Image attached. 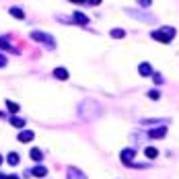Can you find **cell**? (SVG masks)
<instances>
[{"mask_svg":"<svg viewBox=\"0 0 179 179\" xmlns=\"http://www.w3.org/2000/svg\"><path fill=\"white\" fill-rule=\"evenodd\" d=\"M101 105L93 101V99H84L83 103L78 105V115L83 117V119H95L97 115H101Z\"/></svg>","mask_w":179,"mask_h":179,"instance_id":"1","label":"cell"},{"mask_svg":"<svg viewBox=\"0 0 179 179\" xmlns=\"http://www.w3.org/2000/svg\"><path fill=\"white\" fill-rule=\"evenodd\" d=\"M150 37L157 39V41H161V43H171L173 37H175V29L173 27H161V29H157V31H152Z\"/></svg>","mask_w":179,"mask_h":179,"instance_id":"2","label":"cell"},{"mask_svg":"<svg viewBox=\"0 0 179 179\" xmlns=\"http://www.w3.org/2000/svg\"><path fill=\"white\" fill-rule=\"evenodd\" d=\"M126 13L132 14L134 19H138V21H142V23H157V17L146 14L144 10H138V8H126Z\"/></svg>","mask_w":179,"mask_h":179,"instance_id":"3","label":"cell"},{"mask_svg":"<svg viewBox=\"0 0 179 179\" xmlns=\"http://www.w3.org/2000/svg\"><path fill=\"white\" fill-rule=\"evenodd\" d=\"M31 39H35V41H41V43H45L49 49H54L56 48V41H54V37L52 35H48V33H43V31H33L31 33Z\"/></svg>","mask_w":179,"mask_h":179,"instance_id":"4","label":"cell"},{"mask_svg":"<svg viewBox=\"0 0 179 179\" xmlns=\"http://www.w3.org/2000/svg\"><path fill=\"white\" fill-rule=\"evenodd\" d=\"M134 157H136V148H124L122 154H119V158H122V163L126 167H132V158Z\"/></svg>","mask_w":179,"mask_h":179,"instance_id":"5","label":"cell"},{"mask_svg":"<svg viewBox=\"0 0 179 179\" xmlns=\"http://www.w3.org/2000/svg\"><path fill=\"white\" fill-rule=\"evenodd\" d=\"M150 138H165L167 136V128L165 126H161V128H152V130H148L146 132Z\"/></svg>","mask_w":179,"mask_h":179,"instance_id":"6","label":"cell"},{"mask_svg":"<svg viewBox=\"0 0 179 179\" xmlns=\"http://www.w3.org/2000/svg\"><path fill=\"white\" fill-rule=\"evenodd\" d=\"M72 17H74V19H70L72 23H78V25H89V17H87V14H83V13H74Z\"/></svg>","mask_w":179,"mask_h":179,"instance_id":"7","label":"cell"},{"mask_svg":"<svg viewBox=\"0 0 179 179\" xmlns=\"http://www.w3.org/2000/svg\"><path fill=\"white\" fill-rule=\"evenodd\" d=\"M68 179H87V175L80 173L76 167H68Z\"/></svg>","mask_w":179,"mask_h":179,"instance_id":"8","label":"cell"},{"mask_svg":"<svg viewBox=\"0 0 179 179\" xmlns=\"http://www.w3.org/2000/svg\"><path fill=\"white\" fill-rule=\"evenodd\" d=\"M138 72H140V76H150L152 74V66L148 62H142L140 66H138Z\"/></svg>","mask_w":179,"mask_h":179,"instance_id":"9","label":"cell"},{"mask_svg":"<svg viewBox=\"0 0 179 179\" xmlns=\"http://www.w3.org/2000/svg\"><path fill=\"white\" fill-rule=\"evenodd\" d=\"M54 76H56V78H58V80H68V70H66V68H62V66H60V68H56L54 70Z\"/></svg>","mask_w":179,"mask_h":179,"instance_id":"10","label":"cell"},{"mask_svg":"<svg viewBox=\"0 0 179 179\" xmlns=\"http://www.w3.org/2000/svg\"><path fill=\"white\" fill-rule=\"evenodd\" d=\"M33 136H35V132H31V130H23L21 134H19V140H21V142H29V140H33Z\"/></svg>","mask_w":179,"mask_h":179,"instance_id":"11","label":"cell"},{"mask_svg":"<svg viewBox=\"0 0 179 179\" xmlns=\"http://www.w3.org/2000/svg\"><path fill=\"white\" fill-rule=\"evenodd\" d=\"M0 48H2V49H6V52H19V49H14L13 45L6 41V37H0Z\"/></svg>","mask_w":179,"mask_h":179,"instance_id":"12","label":"cell"},{"mask_svg":"<svg viewBox=\"0 0 179 179\" xmlns=\"http://www.w3.org/2000/svg\"><path fill=\"white\" fill-rule=\"evenodd\" d=\"M19 161H21V157H19L17 152H10V154H8V165L17 167V165H19Z\"/></svg>","mask_w":179,"mask_h":179,"instance_id":"13","label":"cell"},{"mask_svg":"<svg viewBox=\"0 0 179 179\" xmlns=\"http://www.w3.org/2000/svg\"><path fill=\"white\" fill-rule=\"evenodd\" d=\"M111 37L122 39V37H126V31H124V29H111Z\"/></svg>","mask_w":179,"mask_h":179,"instance_id":"14","label":"cell"},{"mask_svg":"<svg viewBox=\"0 0 179 179\" xmlns=\"http://www.w3.org/2000/svg\"><path fill=\"white\" fill-rule=\"evenodd\" d=\"M10 14H13L14 19H25V13H23L21 8H17V6H14V8H10Z\"/></svg>","mask_w":179,"mask_h":179,"instance_id":"15","label":"cell"},{"mask_svg":"<svg viewBox=\"0 0 179 179\" xmlns=\"http://www.w3.org/2000/svg\"><path fill=\"white\" fill-rule=\"evenodd\" d=\"M31 173H33L35 177H43V175L48 173V169H45V167H35V169H33Z\"/></svg>","mask_w":179,"mask_h":179,"instance_id":"16","label":"cell"},{"mask_svg":"<svg viewBox=\"0 0 179 179\" xmlns=\"http://www.w3.org/2000/svg\"><path fill=\"white\" fill-rule=\"evenodd\" d=\"M144 152H146V157H148V158H157V154H158V150L154 148V146H148Z\"/></svg>","mask_w":179,"mask_h":179,"instance_id":"17","label":"cell"},{"mask_svg":"<svg viewBox=\"0 0 179 179\" xmlns=\"http://www.w3.org/2000/svg\"><path fill=\"white\" fill-rule=\"evenodd\" d=\"M10 122H13L14 128H23V126H25V119H23V117H13Z\"/></svg>","mask_w":179,"mask_h":179,"instance_id":"18","label":"cell"},{"mask_svg":"<svg viewBox=\"0 0 179 179\" xmlns=\"http://www.w3.org/2000/svg\"><path fill=\"white\" fill-rule=\"evenodd\" d=\"M41 150H37V148H33V150H31V158H33V161H41Z\"/></svg>","mask_w":179,"mask_h":179,"instance_id":"19","label":"cell"},{"mask_svg":"<svg viewBox=\"0 0 179 179\" xmlns=\"http://www.w3.org/2000/svg\"><path fill=\"white\" fill-rule=\"evenodd\" d=\"M6 107H8L10 111H13V113H17V111H19V105H17V103H13V101H6Z\"/></svg>","mask_w":179,"mask_h":179,"instance_id":"20","label":"cell"},{"mask_svg":"<svg viewBox=\"0 0 179 179\" xmlns=\"http://www.w3.org/2000/svg\"><path fill=\"white\" fill-rule=\"evenodd\" d=\"M148 97H150L152 101H157L158 97H161V93H158V91H150V93H148Z\"/></svg>","mask_w":179,"mask_h":179,"instance_id":"21","label":"cell"},{"mask_svg":"<svg viewBox=\"0 0 179 179\" xmlns=\"http://www.w3.org/2000/svg\"><path fill=\"white\" fill-rule=\"evenodd\" d=\"M150 4H152V0H140V6H142V8L150 6Z\"/></svg>","mask_w":179,"mask_h":179,"instance_id":"22","label":"cell"},{"mask_svg":"<svg viewBox=\"0 0 179 179\" xmlns=\"http://www.w3.org/2000/svg\"><path fill=\"white\" fill-rule=\"evenodd\" d=\"M154 83H157V84H163V76H161V74H154Z\"/></svg>","mask_w":179,"mask_h":179,"instance_id":"23","label":"cell"},{"mask_svg":"<svg viewBox=\"0 0 179 179\" xmlns=\"http://www.w3.org/2000/svg\"><path fill=\"white\" fill-rule=\"evenodd\" d=\"M4 66H6V58L0 54V68H4Z\"/></svg>","mask_w":179,"mask_h":179,"instance_id":"24","label":"cell"},{"mask_svg":"<svg viewBox=\"0 0 179 179\" xmlns=\"http://www.w3.org/2000/svg\"><path fill=\"white\" fill-rule=\"evenodd\" d=\"M89 4H93V6H97V4H101V0H87Z\"/></svg>","mask_w":179,"mask_h":179,"instance_id":"25","label":"cell"},{"mask_svg":"<svg viewBox=\"0 0 179 179\" xmlns=\"http://www.w3.org/2000/svg\"><path fill=\"white\" fill-rule=\"evenodd\" d=\"M70 2H74V4H83V2H87V0H70Z\"/></svg>","mask_w":179,"mask_h":179,"instance_id":"26","label":"cell"},{"mask_svg":"<svg viewBox=\"0 0 179 179\" xmlns=\"http://www.w3.org/2000/svg\"><path fill=\"white\" fill-rule=\"evenodd\" d=\"M6 179H19V177H17V175H10V177H6Z\"/></svg>","mask_w":179,"mask_h":179,"instance_id":"27","label":"cell"},{"mask_svg":"<svg viewBox=\"0 0 179 179\" xmlns=\"http://www.w3.org/2000/svg\"><path fill=\"white\" fill-rule=\"evenodd\" d=\"M0 179H6V177H4V175H0Z\"/></svg>","mask_w":179,"mask_h":179,"instance_id":"28","label":"cell"},{"mask_svg":"<svg viewBox=\"0 0 179 179\" xmlns=\"http://www.w3.org/2000/svg\"><path fill=\"white\" fill-rule=\"evenodd\" d=\"M0 165H2V157H0Z\"/></svg>","mask_w":179,"mask_h":179,"instance_id":"29","label":"cell"}]
</instances>
